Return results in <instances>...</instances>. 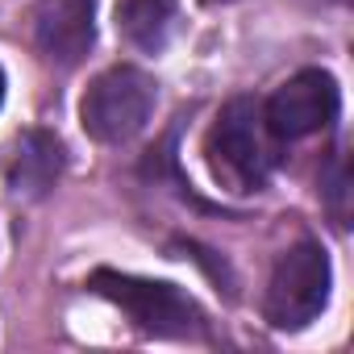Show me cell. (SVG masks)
<instances>
[{"label":"cell","mask_w":354,"mask_h":354,"mask_svg":"<svg viewBox=\"0 0 354 354\" xmlns=\"http://www.w3.org/2000/svg\"><path fill=\"white\" fill-rule=\"evenodd\" d=\"M88 296L104 300L109 308L121 313V321L129 325L133 337L142 342H162V346H205V350H221L230 346L221 321L213 317V308L180 279L167 275H142V271H125L113 263H96L84 283Z\"/></svg>","instance_id":"1"},{"label":"cell","mask_w":354,"mask_h":354,"mask_svg":"<svg viewBox=\"0 0 354 354\" xmlns=\"http://www.w3.org/2000/svg\"><path fill=\"white\" fill-rule=\"evenodd\" d=\"M196 150L213 188L230 201L267 196L288 162V146H279L263 121L259 92H230L205 121Z\"/></svg>","instance_id":"2"},{"label":"cell","mask_w":354,"mask_h":354,"mask_svg":"<svg viewBox=\"0 0 354 354\" xmlns=\"http://www.w3.org/2000/svg\"><path fill=\"white\" fill-rule=\"evenodd\" d=\"M333 288H337V271L329 246L321 242V234L300 230L288 246L271 254L259 296V317L271 333L300 337L325 321V313L333 308Z\"/></svg>","instance_id":"3"},{"label":"cell","mask_w":354,"mask_h":354,"mask_svg":"<svg viewBox=\"0 0 354 354\" xmlns=\"http://www.w3.org/2000/svg\"><path fill=\"white\" fill-rule=\"evenodd\" d=\"M158 100L162 80L138 59H117L88 75V84L75 96V121L92 146L125 150L154 125Z\"/></svg>","instance_id":"4"},{"label":"cell","mask_w":354,"mask_h":354,"mask_svg":"<svg viewBox=\"0 0 354 354\" xmlns=\"http://www.w3.org/2000/svg\"><path fill=\"white\" fill-rule=\"evenodd\" d=\"M263 100V121L275 133L279 146H300L308 138H329L342 129V113H346V92L342 80L325 67V63H304L292 75H283L271 92L259 96Z\"/></svg>","instance_id":"5"},{"label":"cell","mask_w":354,"mask_h":354,"mask_svg":"<svg viewBox=\"0 0 354 354\" xmlns=\"http://www.w3.org/2000/svg\"><path fill=\"white\" fill-rule=\"evenodd\" d=\"M26 42L46 71H80L100 46V0H30Z\"/></svg>","instance_id":"6"},{"label":"cell","mask_w":354,"mask_h":354,"mask_svg":"<svg viewBox=\"0 0 354 354\" xmlns=\"http://www.w3.org/2000/svg\"><path fill=\"white\" fill-rule=\"evenodd\" d=\"M71 171V146L55 125H21L0 146V188L17 205H46Z\"/></svg>","instance_id":"7"},{"label":"cell","mask_w":354,"mask_h":354,"mask_svg":"<svg viewBox=\"0 0 354 354\" xmlns=\"http://www.w3.org/2000/svg\"><path fill=\"white\" fill-rule=\"evenodd\" d=\"M184 30V0H113V34L138 59H167Z\"/></svg>","instance_id":"8"},{"label":"cell","mask_w":354,"mask_h":354,"mask_svg":"<svg viewBox=\"0 0 354 354\" xmlns=\"http://www.w3.org/2000/svg\"><path fill=\"white\" fill-rule=\"evenodd\" d=\"M180 133H184V113H175L171 117V125L162 129V133H154V142L146 146V154L138 158V180L146 184V188H162V192H171L180 205H188V209H196V213H221V217H238V209H230V205H221V201H205L196 188H192V180L184 175V162H180Z\"/></svg>","instance_id":"9"},{"label":"cell","mask_w":354,"mask_h":354,"mask_svg":"<svg viewBox=\"0 0 354 354\" xmlns=\"http://www.w3.org/2000/svg\"><path fill=\"white\" fill-rule=\"evenodd\" d=\"M321 158H317V180H313V192H317V205H321V217L325 225L346 238L350 225H354V180H350V146L337 133L321 138Z\"/></svg>","instance_id":"10"},{"label":"cell","mask_w":354,"mask_h":354,"mask_svg":"<svg viewBox=\"0 0 354 354\" xmlns=\"http://www.w3.org/2000/svg\"><path fill=\"white\" fill-rule=\"evenodd\" d=\"M167 259H184V263H192V267H201V275L213 283V292L225 300V304H238L242 300V279H238V271H234V263L221 254V250H213L209 242H201L196 234H184V230H175L171 238H167Z\"/></svg>","instance_id":"11"},{"label":"cell","mask_w":354,"mask_h":354,"mask_svg":"<svg viewBox=\"0 0 354 354\" xmlns=\"http://www.w3.org/2000/svg\"><path fill=\"white\" fill-rule=\"evenodd\" d=\"M5 104H9V67L0 63V113H5Z\"/></svg>","instance_id":"12"},{"label":"cell","mask_w":354,"mask_h":354,"mask_svg":"<svg viewBox=\"0 0 354 354\" xmlns=\"http://www.w3.org/2000/svg\"><path fill=\"white\" fill-rule=\"evenodd\" d=\"M201 9H234V5H242V0H196Z\"/></svg>","instance_id":"13"}]
</instances>
